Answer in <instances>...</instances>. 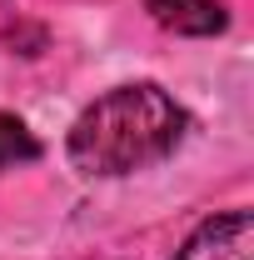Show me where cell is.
Returning <instances> with one entry per match:
<instances>
[{
  "label": "cell",
  "instance_id": "obj_4",
  "mask_svg": "<svg viewBox=\"0 0 254 260\" xmlns=\"http://www.w3.org/2000/svg\"><path fill=\"white\" fill-rule=\"evenodd\" d=\"M35 155H40V145H35V135L25 130V120L0 115V170H10V165H20V160H35Z\"/></svg>",
  "mask_w": 254,
  "mask_h": 260
},
{
  "label": "cell",
  "instance_id": "obj_3",
  "mask_svg": "<svg viewBox=\"0 0 254 260\" xmlns=\"http://www.w3.org/2000/svg\"><path fill=\"white\" fill-rule=\"evenodd\" d=\"M145 10L175 35H220L229 25L224 0H145Z\"/></svg>",
  "mask_w": 254,
  "mask_h": 260
},
{
  "label": "cell",
  "instance_id": "obj_1",
  "mask_svg": "<svg viewBox=\"0 0 254 260\" xmlns=\"http://www.w3.org/2000/svg\"><path fill=\"white\" fill-rule=\"evenodd\" d=\"M185 105L159 90L155 80H140V85H120L110 95L90 100L75 125H70V165L80 175H135L145 165L175 155V145L185 140Z\"/></svg>",
  "mask_w": 254,
  "mask_h": 260
},
{
  "label": "cell",
  "instance_id": "obj_2",
  "mask_svg": "<svg viewBox=\"0 0 254 260\" xmlns=\"http://www.w3.org/2000/svg\"><path fill=\"white\" fill-rule=\"evenodd\" d=\"M175 260H254V220L249 210H224L194 230L175 250Z\"/></svg>",
  "mask_w": 254,
  "mask_h": 260
}]
</instances>
